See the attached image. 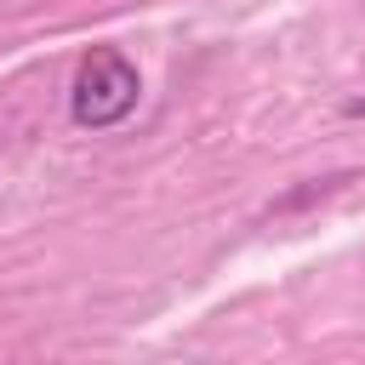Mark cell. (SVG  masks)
I'll use <instances>...</instances> for the list:
<instances>
[{"instance_id":"cell-1","label":"cell","mask_w":365,"mask_h":365,"mask_svg":"<svg viewBox=\"0 0 365 365\" xmlns=\"http://www.w3.org/2000/svg\"><path fill=\"white\" fill-rule=\"evenodd\" d=\"M137 97H143L137 63H131L125 51H114V46H97V51L80 63V74H74L68 114H74V125L103 131V125H120V120L137 108Z\"/></svg>"},{"instance_id":"cell-2","label":"cell","mask_w":365,"mask_h":365,"mask_svg":"<svg viewBox=\"0 0 365 365\" xmlns=\"http://www.w3.org/2000/svg\"><path fill=\"white\" fill-rule=\"evenodd\" d=\"M342 114H348V120H365V97H348V103H342Z\"/></svg>"}]
</instances>
